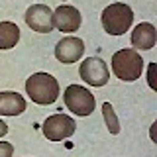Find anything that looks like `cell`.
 I'll return each mask as SVG.
<instances>
[{
    "mask_svg": "<svg viewBox=\"0 0 157 157\" xmlns=\"http://www.w3.org/2000/svg\"><path fill=\"white\" fill-rule=\"evenodd\" d=\"M26 94L36 104H53L59 98V82L49 73H33L26 81Z\"/></svg>",
    "mask_w": 157,
    "mask_h": 157,
    "instance_id": "6da1fadb",
    "label": "cell"
},
{
    "mask_svg": "<svg viewBox=\"0 0 157 157\" xmlns=\"http://www.w3.org/2000/svg\"><path fill=\"white\" fill-rule=\"evenodd\" d=\"M100 22L108 36H122L134 24V10L124 2H114L102 10Z\"/></svg>",
    "mask_w": 157,
    "mask_h": 157,
    "instance_id": "7a4b0ae2",
    "label": "cell"
},
{
    "mask_svg": "<svg viewBox=\"0 0 157 157\" xmlns=\"http://www.w3.org/2000/svg\"><path fill=\"white\" fill-rule=\"evenodd\" d=\"M144 59L136 49H120L112 55V73L124 82L137 81L144 73Z\"/></svg>",
    "mask_w": 157,
    "mask_h": 157,
    "instance_id": "3957f363",
    "label": "cell"
},
{
    "mask_svg": "<svg viewBox=\"0 0 157 157\" xmlns=\"http://www.w3.org/2000/svg\"><path fill=\"white\" fill-rule=\"evenodd\" d=\"M63 100H65V106L73 114L77 116H90L96 108V100L94 94H90V90L81 85H69L63 92Z\"/></svg>",
    "mask_w": 157,
    "mask_h": 157,
    "instance_id": "277c9868",
    "label": "cell"
},
{
    "mask_svg": "<svg viewBox=\"0 0 157 157\" xmlns=\"http://www.w3.org/2000/svg\"><path fill=\"white\" fill-rule=\"evenodd\" d=\"M75 128H77V124L71 116L57 112V114H51L43 122L41 130H43V136L49 141H63L75 134Z\"/></svg>",
    "mask_w": 157,
    "mask_h": 157,
    "instance_id": "5b68a950",
    "label": "cell"
},
{
    "mask_svg": "<svg viewBox=\"0 0 157 157\" xmlns=\"http://www.w3.org/2000/svg\"><path fill=\"white\" fill-rule=\"evenodd\" d=\"M78 75L90 86H104L110 78V71L100 57H86L78 67Z\"/></svg>",
    "mask_w": 157,
    "mask_h": 157,
    "instance_id": "8992f818",
    "label": "cell"
},
{
    "mask_svg": "<svg viewBox=\"0 0 157 157\" xmlns=\"http://www.w3.org/2000/svg\"><path fill=\"white\" fill-rule=\"evenodd\" d=\"M26 24L37 33L53 32V10L45 4H33L26 10Z\"/></svg>",
    "mask_w": 157,
    "mask_h": 157,
    "instance_id": "52a82bcc",
    "label": "cell"
},
{
    "mask_svg": "<svg viewBox=\"0 0 157 157\" xmlns=\"http://www.w3.org/2000/svg\"><path fill=\"white\" fill-rule=\"evenodd\" d=\"M82 53H85V41L81 37H75V36H67V37L59 39L57 45H55V57L63 65L77 63L82 57Z\"/></svg>",
    "mask_w": 157,
    "mask_h": 157,
    "instance_id": "ba28073f",
    "label": "cell"
},
{
    "mask_svg": "<svg viewBox=\"0 0 157 157\" xmlns=\"http://www.w3.org/2000/svg\"><path fill=\"white\" fill-rule=\"evenodd\" d=\"M81 12L71 6V4H61L59 8L53 10V28H57L59 32H65V33H71V32H77L81 28Z\"/></svg>",
    "mask_w": 157,
    "mask_h": 157,
    "instance_id": "9c48e42d",
    "label": "cell"
},
{
    "mask_svg": "<svg viewBox=\"0 0 157 157\" xmlns=\"http://www.w3.org/2000/svg\"><path fill=\"white\" fill-rule=\"evenodd\" d=\"M155 39H157V32H155V26L149 22H141L137 24L132 32V45L134 49H141V51H147L155 45Z\"/></svg>",
    "mask_w": 157,
    "mask_h": 157,
    "instance_id": "30bf717a",
    "label": "cell"
},
{
    "mask_svg": "<svg viewBox=\"0 0 157 157\" xmlns=\"http://www.w3.org/2000/svg\"><path fill=\"white\" fill-rule=\"evenodd\" d=\"M26 110V98L14 90L0 92V116H20Z\"/></svg>",
    "mask_w": 157,
    "mask_h": 157,
    "instance_id": "8fae6325",
    "label": "cell"
},
{
    "mask_svg": "<svg viewBox=\"0 0 157 157\" xmlns=\"http://www.w3.org/2000/svg\"><path fill=\"white\" fill-rule=\"evenodd\" d=\"M20 41V28L14 22H0V49H12Z\"/></svg>",
    "mask_w": 157,
    "mask_h": 157,
    "instance_id": "7c38bea8",
    "label": "cell"
},
{
    "mask_svg": "<svg viewBox=\"0 0 157 157\" xmlns=\"http://www.w3.org/2000/svg\"><path fill=\"white\" fill-rule=\"evenodd\" d=\"M102 114H104V122H106V128L112 136L120 134V122H118V116L114 112V106L110 102H104L102 104Z\"/></svg>",
    "mask_w": 157,
    "mask_h": 157,
    "instance_id": "4fadbf2b",
    "label": "cell"
},
{
    "mask_svg": "<svg viewBox=\"0 0 157 157\" xmlns=\"http://www.w3.org/2000/svg\"><path fill=\"white\" fill-rule=\"evenodd\" d=\"M14 155V145L8 141H0V157H12Z\"/></svg>",
    "mask_w": 157,
    "mask_h": 157,
    "instance_id": "5bb4252c",
    "label": "cell"
},
{
    "mask_svg": "<svg viewBox=\"0 0 157 157\" xmlns=\"http://www.w3.org/2000/svg\"><path fill=\"white\" fill-rule=\"evenodd\" d=\"M6 134H8V124L4 120H0V137H4Z\"/></svg>",
    "mask_w": 157,
    "mask_h": 157,
    "instance_id": "9a60e30c",
    "label": "cell"
},
{
    "mask_svg": "<svg viewBox=\"0 0 157 157\" xmlns=\"http://www.w3.org/2000/svg\"><path fill=\"white\" fill-rule=\"evenodd\" d=\"M153 69H155L153 65H149V86L151 88H155V85H153Z\"/></svg>",
    "mask_w": 157,
    "mask_h": 157,
    "instance_id": "2e32d148",
    "label": "cell"
}]
</instances>
